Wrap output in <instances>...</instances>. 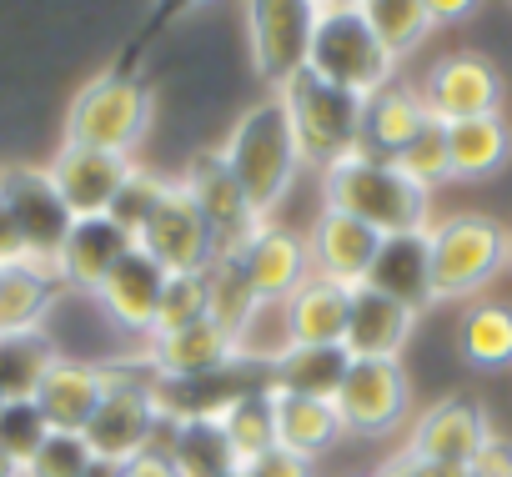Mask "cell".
<instances>
[{"instance_id":"obj_12","label":"cell","mask_w":512,"mask_h":477,"mask_svg":"<svg viewBox=\"0 0 512 477\" xmlns=\"http://www.w3.org/2000/svg\"><path fill=\"white\" fill-rule=\"evenodd\" d=\"M422 106L432 121H467V116H492L502 111V76L487 56L477 51H452L442 61H432V71L422 76Z\"/></svg>"},{"instance_id":"obj_36","label":"cell","mask_w":512,"mask_h":477,"mask_svg":"<svg viewBox=\"0 0 512 477\" xmlns=\"http://www.w3.org/2000/svg\"><path fill=\"white\" fill-rule=\"evenodd\" d=\"M201 282H206V317L221 322V327L236 337V327L256 312V302H262V297L251 292L241 262H236V257H216V262L201 272Z\"/></svg>"},{"instance_id":"obj_19","label":"cell","mask_w":512,"mask_h":477,"mask_svg":"<svg viewBox=\"0 0 512 477\" xmlns=\"http://www.w3.org/2000/svg\"><path fill=\"white\" fill-rule=\"evenodd\" d=\"M412 327H417L412 307H402V302H392V297H382L377 287L362 282V287H352L342 347H347L352 362H397L407 337H412Z\"/></svg>"},{"instance_id":"obj_21","label":"cell","mask_w":512,"mask_h":477,"mask_svg":"<svg viewBox=\"0 0 512 477\" xmlns=\"http://www.w3.org/2000/svg\"><path fill=\"white\" fill-rule=\"evenodd\" d=\"M101 397H106V367L76 362V357H56L36 387V407H41L51 432H86Z\"/></svg>"},{"instance_id":"obj_8","label":"cell","mask_w":512,"mask_h":477,"mask_svg":"<svg viewBox=\"0 0 512 477\" xmlns=\"http://www.w3.org/2000/svg\"><path fill=\"white\" fill-rule=\"evenodd\" d=\"M0 201L11 206L16 226H21V242H26V267L46 272L61 282V247H66V236L76 226L71 206L61 201L56 181L46 166H0Z\"/></svg>"},{"instance_id":"obj_44","label":"cell","mask_w":512,"mask_h":477,"mask_svg":"<svg viewBox=\"0 0 512 477\" xmlns=\"http://www.w3.org/2000/svg\"><path fill=\"white\" fill-rule=\"evenodd\" d=\"M26 262V242H21V226L11 216V206L0 201V267H21Z\"/></svg>"},{"instance_id":"obj_7","label":"cell","mask_w":512,"mask_h":477,"mask_svg":"<svg viewBox=\"0 0 512 477\" xmlns=\"http://www.w3.org/2000/svg\"><path fill=\"white\" fill-rule=\"evenodd\" d=\"M427 247H432V297L467 302L507 267V226L492 216L462 211L427 226Z\"/></svg>"},{"instance_id":"obj_9","label":"cell","mask_w":512,"mask_h":477,"mask_svg":"<svg viewBox=\"0 0 512 477\" xmlns=\"http://www.w3.org/2000/svg\"><path fill=\"white\" fill-rule=\"evenodd\" d=\"M246 11V46L272 91L307 71V51L322 21V0H241Z\"/></svg>"},{"instance_id":"obj_51","label":"cell","mask_w":512,"mask_h":477,"mask_svg":"<svg viewBox=\"0 0 512 477\" xmlns=\"http://www.w3.org/2000/svg\"><path fill=\"white\" fill-rule=\"evenodd\" d=\"M507 267H512V226H507Z\"/></svg>"},{"instance_id":"obj_50","label":"cell","mask_w":512,"mask_h":477,"mask_svg":"<svg viewBox=\"0 0 512 477\" xmlns=\"http://www.w3.org/2000/svg\"><path fill=\"white\" fill-rule=\"evenodd\" d=\"M322 6H357V0H322Z\"/></svg>"},{"instance_id":"obj_47","label":"cell","mask_w":512,"mask_h":477,"mask_svg":"<svg viewBox=\"0 0 512 477\" xmlns=\"http://www.w3.org/2000/svg\"><path fill=\"white\" fill-rule=\"evenodd\" d=\"M417 462V457H412ZM417 477H467V467H437V462H417Z\"/></svg>"},{"instance_id":"obj_43","label":"cell","mask_w":512,"mask_h":477,"mask_svg":"<svg viewBox=\"0 0 512 477\" xmlns=\"http://www.w3.org/2000/svg\"><path fill=\"white\" fill-rule=\"evenodd\" d=\"M467 477H512V437L487 432V442L477 447V457H472Z\"/></svg>"},{"instance_id":"obj_52","label":"cell","mask_w":512,"mask_h":477,"mask_svg":"<svg viewBox=\"0 0 512 477\" xmlns=\"http://www.w3.org/2000/svg\"><path fill=\"white\" fill-rule=\"evenodd\" d=\"M372 477H377V472H372Z\"/></svg>"},{"instance_id":"obj_1","label":"cell","mask_w":512,"mask_h":477,"mask_svg":"<svg viewBox=\"0 0 512 477\" xmlns=\"http://www.w3.org/2000/svg\"><path fill=\"white\" fill-rule=\"evenodd\" d=\"M221 161L226 171L236 176L246 206L256 221H272V211L282 206V196L292 191L297 171L307 166L302 161V146H297V131L287 121V106L277 101V91L267 101H256L241 111V121L231 126V136L221 141Z\"/></svg>"},{"instance_id":"obj_28","label":"cell","mask_w":512,"mask_h":477,"mask_svg":"<svg viewBox=\"0 0 512 477\" xmlns=\"http://www.w3.org/2000/svg\"><path fill=\"white\" fill-rule=\"evenodd\" d=\"M176 477H236L241 462L216 417H171V437L161 447Z\"/></svg>"},{"instance_id":"obj_29","label":"cell","mask_w":512,"mask_h":477,"mask_svg":"<svg viewBox=\"0 0 512 477\" xmlns=\"http://www.w3.org/2000/svg\"><path fill=\"white\" fill-rule=\"evenodd\" d=\"M61 282L36 267H0V337H26L41 332V322L56 307Z\"/></svg>"},{"instance_id":"obj_24","label":"cell","mask_w":512,"mask_h":477,"mask_svg":"<svg viewBox=\"0 0 512 477\" xmlns=\"http://www.w3.org/2000/svg\"><path fill=\"white\" fill-rule=\"evenodd\" d=\"M347 307H352V287L312 272L287 297L292 347H342V337H347Z\"/></svg>"},{"instance_id":"obj_3","label":"cell","mask_w":512,"mask_h":477,"mask_svg":"<svg viewBox=\"0 0 512 477\" xmlns=\"http://www.w3.org/2000/svg\"><path fill=\"white\" fill-rule=\"evenodd\" d=\"M106 367V397L96 407V417L86 422V447L101 462L126 467L131 457L156 447V432L166 422L161 402H156V372L146 357L136 362H101Z\"/></svg>"},{"instance_id":"obj_39","label":"cell","mask_w":512,"mask_h":477,"mask_svg":"<svg viewBox=\"0 0 512 477\" xmlns=\"http://www.w3.org/2000/svg\"><path fill=\"white\" fill-rule=\"evenodd\" d=\"M46 432H51V427H46L36 397H26V402H0V452L16 457L21 467L36 457V447L46 442Z\"/></svg>"},{"instance_id":"obj_46","label":"cell","mask_w":512,"mask_h":477,"mask_svg":"<svg viewBox=\"0 0 512 477\" xmlns=\"http://www.w3.org/2000/svg\"><path fill=\"white\" fill-rule=\"evenodd\" d=\"M121 477H176V467H171V457L166 452H141V457H131L126 467H121Z\"/></svg>"},{"instance_id":"obj_13","label":"cell","mask_w":512,"mask_h":477,"mask_svg":"<svg viewBox=\"0 0 512 477\" xmlns=\"http://www.w3.org/2000/svg\"><path fill=\"white\" fill-rule=\"evenodd\" d=\"M251 282V292L262 302H287L307 277H312V252H307V236L287 231L282 221H256L246 231V242L231 252Z\"/></svg>"},{"instance_id":"obj_30","label":"cell","mask_w":512,"mask_h":477,"mask_svg":"<svg viewBox=\"0 0 512 477\" xmlns=\"http://www.w3.org/2000/svg\"><path fill=\"white\" fill-rule=\"evenodd\" d=\"M352 357L347 347H292L277 367H272V392H297V397H322L332 402L342 377H347Z\"/></svg>"},{"instance_id":"obj_48","label":"cell","mask_w":512,"mask_h":477,"mask_svg":"<svg viewBox=\"0 0 512 477\" xmlns=\"http://www.w3.org/2000/svg\"><path fill=\"white\" fill-rule=\"evenodd\" d=\"M86 477H121V467H116V462H101V457H96V462L86 467Z\"/></svg>"},{"instance_id":"obj_23","label":"cell","mask_w":512,"mask_h":477,"mask_svg":"<svg viewBox=\"0 0 512 477\" xmlns=\"http://www.w3.org/2000/svg\"><path fill=\"white\" fill-rule=\"evenodd\" d=\"M131 252V236L111 221V216H76L71 236H66V247L56 257L61 267V287L71 292H96L106 282V272Z\"/></svg>"},{"instance_id":"obj_40","label":"cell","mask_w":512,"mask_h":477,"mask_svg":"<svg viewBox=\"0 0 512 477\" xmlns=\"http://www.w3.org/2000/svg\"><path fill=\"white\" fill-rule=\"evenodd\" d=\"M161 191H166V181L136 166V171L126 176V186L116 191V201H111V211H106V216H111V221H116V226L131 236V242H136V231H141V226H146V216L156 211Z\"/></svg>"},{"instance_id":"obj_18","label":"cell","mask_w":512,"mask_h":477,"mask_svg":"<svg viewBox=\"0 0 512 477\" xmlns=\"http://www.w3.org/2000/svg\"><path fill=\"white\" fill-rule=\"evenodd\" d=\"M161 292H166V272L131 242V252L106 272V282L91 292L96 307L131 337H151L156 327V307H161Z\"/></svg>"},{"instance_id":"obj_15","label":"cell","mask_w":512,"mask_h":477,"mask_svg":"<svg viewBox=\"0 0 512 477\" xmlns=\"http://www.w3.org/2000/svg\"><path fill=\"white\" fill-rule=\"evenodd\" d=\"M487 412L477 407V402H467V397H442V402H432L417 422H412V432H407V457H417V462H437V467H472V457H477V447L487 442Z\"/></svg>"},{"instance_id":"obj_4","label":"cell","mask_w":512,"mask_h":477,"mask_svg":"<svg viewBox=\"0 0 512 477\" xmlns=\"http://www.w3.org/2000/svg\"><path fill=\"white\" fill-rule=\"evenodd\" d=\"M151 86L131 71H101L91 76L71 111H66V146H86V151H116L131 156V146L151 131Z\"/></svg>"},{"instance_id":"obj_32","label":"cell","mask_w":512,"mask_h":477,"mask_svg":"<svg viewBox=\"0 0 512 477\" xmlns=\"http://www.w3.org/2000/svg\"><path fill=\"white\" fill-rule=\"evenodd\" d=\"M457 347L472 367L502 372L512 367V307L507 302H472L457 327Z\"/></svg>"},{"instance_id":"obj_10","label":"cell","mask_w":512,"mask_h":477,"mask_svg":"<svg viewBox=\"0 0 512 477\" xmlns=\"http://www.w3.org/2000/svg\"><path fill=\"white\" fill-rule=\"evenodd\" d=\"M136 247L166 272V277H201L216 262V236L206 226V216L196 211V201L186 196L181 181H166L156 211L146 216V226L136 231Z\"/></svg>"},{"instance_id":"obj_25","label":"cell","mask_w":512,"mask_h":477,"mask_svg":"<svg viewBox=\"0 0 512 477\" xmlns=\"http://www.w3.org/2000/svg\"><path fill=\"white\" fill-rule=\"evenodd\" d=\"M427 121H432V116H427V106H422V91L407 86V81H392V86H382L377 96H367V111H362V151L392 161Z\"/></svg>"},{"instance_id":"obj_14","label":"cell","mask_w":512,"mask_h":477,"mask_svg":"<svg viewBox=\"0 0 512 477\" xmlns=\"http://www.w3.org/2000/svg\"><path fill=\"white\" fill-rule=\"evenodd\" d=\"M176 181L186 186V196H191L196 211L206 216V226H211V236H216V257H231V252L246 242V231L256 226V216H251V206H246L236 176L226 171L221 146H216V151H196Z\"/></svg>"},{"instance_id":"obj_5","label":"cell","mask_w":512,"mask_h":477,"mask_svg":"<svg viewBox=\"0 0 512 477\" xmlns=\"http://www.w3.org/2000/svg\"><path fill=\"white\" fill-rule=\"evenodd\" d=\"M277 101L287 106V121L297 131V146H302V161L327 171L337 166L342 156L362 151V111L367 101L312 76V71H297L292 81L277 86Z\"/></svg>"},{"instance_id":"obj_20","label":"cell","mask_w":512,"mask_h":477,"mask_svg":"<svg viewBox=\"0 0 512 477\" xmlns=\"http://www.w3.org/2000/svg\"><path fill=\"white\" fill-rule=\"evenodd\" d=\"M377 247H382V236L342 211H327L312 221L307 231V252H312V272L317 277H332L342 287H362L372 262H377Z\"/></svg>"},{"instance_id":"obj_11","label":"cell","mask_w":512,"mask_h":477,"mask_svg":"<svg viewBox=\"0 0 512 477\" xmlns=\"http://www.w3.org/2000/svg\"><path fill=\"white\" fill-rule=\"evenodd\" d=\"M337 417L347 432L357 437H387L402 427L407 407H412V387L402 362H352L337 397H332Z\"/></svg>"},{"instance_id":"obj_6","label":"cell","mask_w":512,"mask_h":477,"mask_svg":"<svg viewBox=\"0 0 512 477\" xmlns=\"http://www.w3.org/2000/svg\"><path fill=\"white\" fill-rule=\"evenodd\" d=\"M397 56L377 41V31L367 26L362 6H322L312 51H307V71L352 91V96H377L382 86L397 81Z\"/></svg>"},{"instance_id":"obj_22","label":"cell","mask_w":512,"mask_h":477,"mask_svg":"<svg viewBox=\"0 0 512 477\" xmlns=\"http://www.w3.org/2000/svg\"><path fill=\"white\" fill-rule=\"evenodd\" d=\"M367 287H377L382 297L427 312L432 297V247H427V231H402V236H382L377 262L367 272Z\"/></svg>"},{"instance_id":"obj_34","label":"cell","mask_w":512,"mask_h":477,"mask_svg":"<svg viewBox=\"0 0 512 477\" xmlns=\"http://www.w3.org/2000/svg\"><path fill=\"white\" fill-rule=\"evenodd\" d=\"M357 6H362L367 26L377 31V41H382L397 61L412 56V51L432 36V16H427L422 0H357Z\"/></svg>"},{"instance_id":"obj_42","label":"cell","mask_w":512,"mask_h":477,"mask_svg":"<svg viewBox=\"0 0 512 477\" xmlns=\"http://www.w3.org/2000/svg\"><path fill=\"white\" fill-rule=\"evenodd\" d=\"M241 477H317V467H312L307 457H297V452L272 447V452H262V457H251V462L241 467Z\"/></svg>"},{"instance_id":"obj_31","label":"cell","mask_w":512,"mask_h":477,"mask_svg":"<svg viewBox=\"0 0 512 477\" xmlns=\"http://www.w3.org/2000/svg\"><path fill=\"white\" fill-rule=\"evenodd\" d=\"M236 462L246 467L251 457H262L277 447V427H272V387H241L221 412H216Z\"/></svg>"},{"instance_id":"obj_35","label":"cell","mask_w":512,"mask_h":477,"mask_svg":"<svg viewBox=\"0 0 512 477\" xmlns=\"http://www.w3.org/2000/svg\"><path fill=\"white\" fill-rule=\"evenodd\" d=\"M236 362H256V367H277L292 352V327H287V302H256V312L236 327Z\"/></svg>"},{"instance_id":"obj_2","label":"cell","mask_w":512,"mask_h":477,"mask_svg":"<svg viewBox=\"0 0 512 477\" xmlns=\"http://www.w3.org/2000/svg\"><path fill=\"white\" fill-rule=\"evenodd\" d=\"M322 206L372 226L377 236L432 226V191L412 186L387 156H372V151H352L322 171Z\"/></svg>"},{"instance_id":"obj_53","label":"cell","mask_w":512,"mask_h":477,"mask_svg":"<svg viewBox=\"0 0 512 477\" xmlns=\"http://www.w3.org/2000/svg\"><path fill=\"white\" fill-rule=\"evenodd\" d=\"M236 477H241V472H236Z\"/></svg>"},{"instance_id":"obj_45","label":"cell","mask_w":512,"mask_h":477,"mask_svg":"<svg viewBox=\"0 0 512 477\" xmlns=\"http://www.w3.org/2000/svg\"><path fill=\"white\" fill-rule=\"evenodd\" d=\"M422 6H427L432 26H452V21H467V16H477V6H482V0H422Z\"/></svg>"},{"instance_id":"obj_49","label":"cell","mask_w":512,"mask_h":477,"mask_svg":"<svg viewBox=\"0 0 512 477\" xmlns=\"http://www.w3.org/2000/svg\"><path fill=\"white\" fill-rule=\"evenodd\" d=\"M0 477H21V462H16V457H6V452H0Z\"/></svg>"},{"instance_id":"obj_26","label":"cell","mask_w":512,"mask_h":477,"mask_svg":"<svg viewBox=\"0 0 512 477\" xmlns=\"http://www.w3.org/2000/svg\"><path fill=\"white\" fill-rule=\"evenodd\" d=\"M447 156H452V181H487L512 161V126L502 121V111L447 121Z\"/></svg>"},{"instance_id":"obj_38","label":"cell","mask_w":512,"mask_h":477,"mask_svg":"<svg viewBox=\"0 0 512 477\" xmlns=\"http://www.w3.org/2000/svg\"><path fill=\"white\" fill-rule=\"evenodd\" d=\"M91 462H96V452L86 447L81 432H46V442L21 467V477H86Z\"/></svg>"},{"instance_id":"obj_41","label":"cell","mask_w":512,"mask_h":477,"mask_svg":"<svg viewBox=\"0 0 512 477\" xmlns=\"http://www.w3.org/2000/svg\"><path fill=\"white\" fill-rule=\"evenodd\" d=\"M206 317V282L201 277H166V292H161V307H156V332H176V327H191Z\"/></svg>"},{"instance_id":"obj_17","label":"cell","mask_w":512,"mask_h":477,"mask_svg":"<svg viewBox=\"0 0 512 477\" xmlns=\"http://www.w3.org/2000/svg\"><path fill=\"white\" fill-rule=\"evenodd\" d=\"M51 181L61 191V201L71 206V216H106L116 191L126 186V176L136 171L131 156H116V151H86V146H66L51 156Z\"/></svg>"},{"instance_id":"obj_37","label":"cell","mask_w":512,"mask_h":477,"mask_svg":"<svg viewBox=\"0 0 512 477\" xmlns=\"http://www.w3.org/2000/svg\"><path fill=\"white\" fill-rule=\"evenodd\" d=\"M392 166L412 181V186H422V191H432V186H442V181H452V156H447V126L442 121H427L397 156H392Z\"/></svg>"},{"instance_id":"obj_16","label":"cell","mask_w":512,"mask_h":477,"mask_svg":"<svg viewBox=\"0 0 512 477\" xmlns=\"http://www.w3.org/2000/svg\"><path fill=\"white\" fill-rule=\"evenodd\" d=\"M156 377L166 382H196V377H216V372H231L236 367V342L221 322L201 317L191 327H176V332H156L146 337V352Z\"/></svg>"},{"instance_id":"obj_27","label":"cell","mask_w":512,"mask_h":477,"mask_svg":"<svg viewBox=\"0 0 512 477\" xmlns=\"http://www.w3.org/2000/svg\"><path fill=\"white\" fill-rule=\"evenodd\" d=\"M272 427H277V447L297 452L307 462H317L327 447H337V437L347 432L337 407L322 397H297V392H272Z\"/></svg>"},{"instance_id":"obj_33","label":"cell","mask_w":512,"mask_h":477,"mask_svg":"<svg viewBox=\"0 0 512 477\" xmlns=\"http://www.w3.org/2000/svg\"><path fill=\"white\" fill-rule=\"evenodd\" d=\"M56 362V347L46 332L26 337H0V402H26L36 397L46 367Z\"/></svg>"}]
</instances>
